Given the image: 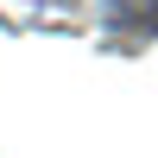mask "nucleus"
Returning a JSON list of instances; mask_svg holds the SVG:
<instances>
[{
    "label": "nucleus",
    "instance_id": "obj_1",
    "mask_svg": "<svg viewBox=\"0 0 158 158\" xmlns=\"http://www.w3.org/2000/svg\"><path fill=\"white\" fill-rule=\"evenodd\" d=\"M101 19L114 32H146L158 38V0H101Z\"/></svg>",
    "mask_w": 158,
    "mask_h": 158
}]
</instances>
